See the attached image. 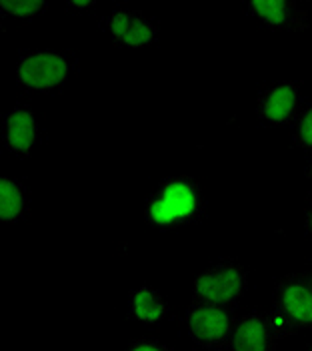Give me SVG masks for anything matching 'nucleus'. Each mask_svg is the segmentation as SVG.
I'll return each mask as SVG.
<instances>
[{"label": "nucleus", "instance_id": "obj_1", "mask_svg": "<svg viewBox=\"0 0 312 351\" xmlns=\"http://www.w3.org/2000/svg\"><path fill=\"white\" fill-rule=\"evenodd\" d=\"M205 207V195L194 179L168 177L146 199L144 219L158 229H177L198 223Z\"/></svg>", "mask_w": 312, "mask_h": 351}, {"label": "nucleus", "instance_id": "obj_2", "mask_svg": "<svg viewBox=\"0 0 312 351\" xmlns=\"http://www.w3.org/2000/svg\"><path fill=\"white\" fill-rule=\"evenodd\" d=\"M281 333L311 329L312 331V285L309 277L290 273L276 281L272 293V313Z\"/></svg>", "mask_w": 312, "mask_h": 351}, {"label": "nucleus", "instance_id": "obj_3", "mask_svg": "<svg viewBox=\"0 0 312 351\" xmlns=\"http://www.w3.org/2000/svg\"><path fill=\"white\" fill-rule=\"evenodd\" d=\"M248 289V271L233 259L216 261L203 271L192 283L194 301L231 307L244 298Z\"/></svg>", "mask_w": 312, "mask_h": 351}, {"label": "nucleus", "instance_id": "obj_4", "mask_svg": "<svg viewBox=\"0 0 312 351\" xmlns=\"http://www.w3.org/2000/svg\"><path fill=\"white\" fill-rule=\"evenodd\" d=\"M236 317L231 307L192 301L184 313V327L192 343L205 350L229 348L233 339Z\"/></svg>", "mask_w": 312, "mask_h": 351}, {"label": "nucleus", "instance_id": "obj_5", "mask_svg": "<svg viewBox=\"0 0 312 351\" xmlns=\"http://www.w3.org/2000/svg\"><path fill=\"white\" fill-rule=\"evenodd\" d=\"M75 58L60 51H30L16 62L14 77L26 90H54L75 73Z\"/></svg>", "mask_w": 312, "mask_h": 351}, {"label": "nucleus", "instance_id": "obj_6", "mask_svg": "<svg viewBox=\"0 0 312 351\" xmlns=\"http://www.w3.org/2000/svg\"><path fill=\"white\" fill-rule=\"evenodd\" d=\"M302 107V90L296 81L270 82L260 90L257 99V114L270 127L294 125Z\"/></svg>", "mask_w": 312, "mask_h": 351}, {"label": "nucleus", "instance_id": "obj_7", "mask_svg": "<svg viewBox=\"0 0 312 351\" xmlns=\"http://www.w3.org/2000/svg\"><path fill=\"white\" fill-rule=\"evenodd\" d=\"M106 32L120 45L142 49L158 43L160 38V27L155 19L142 10L118 6L112 8L103 21Z\"/></svg>", "mask_w": 312, "mask_h": 351}, {"label": "nucleus", "instance_id": "obj_8", "mask_svg": "<svg viewBox=\"0 0 312 351\" xmlns=\"http://www.w3.org/2000/svg\"><path fill=\"white\" fill-rule=\"evenodd\" d=\"M285 337L272 315L250 311L242 315L234 327L231 351H276L278 339Z\"/></svg>", "mask_w": 312, "mask_h": 351}, {"label": "nucleus", "instance_id": "obj_9", "mask_svg": "<svg viewBox=\"0 0 312 351\" xmlns=\"http://www.w3.org/2000/svg\"><path fill=\"white\" fill-rule=\"evenodd\" d=\"M38 121L36 114L28 105H14L6 112L4 123H2V141L4 147L16 155V157H26L32 153L34 145L38 143Z\"/></svg>", "mask_w": 312, "mask_h": 351}, {"label": "nucleus", "instance_id": "obj_10", "mask_svg": "<svg viewBox=\"0 0 312 351\" xmlns=\"http://www.w3.org/2000/svg\"><path fill=\"white\" fill-rule=\"evenodd\" d=\"M246 10L272 30L300 32V30H307L311 25L307 10L298 6L296 2H285V0L248 2Z\"/></svg>", "mask_w": 312, "mask_h": 351}, {"label": "nucleus", "instance_id": "obj_11", "mask_svg": "<svg viewBox=\"0 0 312 351\" xmlns=\"http://www.w3.org/2000/svg\"><path fill=\"white\" fill-rule=\"evenodd\" d=\"M129 317L138 324L155 327L170 317V303L153 285L134 287L129 293Z\"/></svg>", "mask_w": 312, "mask_h": 351}, {"label": "nucleus", "instance_id": "obj_12", "mask_svg": "<svg viewBox=\"0 0 312 351\" xmlns=\"http://www.w3.org/2000/svg\"><path fill=\"white\" fill-rule=\"evenodd\" d=\"M28 211V193L25 185L12 177L0 181V217L6 223H16Z\"/></svg>", "mask_w": 312, "mask_h": 351}, {"label": "nucleus", "instance_id": "obj_13", "mask_svg": "<svg viewBox=\"0 0 312 351\" xmlns=\"http://www.w3.org/2000/svg\"><path fill=\"white\" fill-rule=\"evenodd\" d=\"M292 145L312 153V101L302 107L292 125Z\"/></svg>", "mask_w": 312, "mask_h": 351}, {"label": "nucleus", "instance_id": "obj_14", "mask_svg": "<svg viewBox=\"0 0 312 351\" xmlns=\"http://www.w3.org/2000/svg\"><path fill=\"white\" fill-rule=\"evenodd\" d=\"M47 8L44 0H6L0 2V10L14 19H32Z\"/></svg>", "mask_w": 312, "mask_h": 351}, {"label": "nucleus", "instance_id": "obj_15", "mask_svg": "<svg viewBox=\"0 0 312 351\" xmlns=\"http://www.w3.org/2000/svg\"><path fill=\"white\" fill-rule=\"evenodd\" d=\"M125 351H172L166 343L158 341V339H151V337H140L129 343Z\"/></svg>", "mask_w": 312, "mask_h": 351}, {"label": "nucleus", "instance_id": "obj_16", "mask_svg": "<svg viewBox=\"0 0 312 351\" xmlns=\"http://www.w3.org/2000/svg\"><path fill=\"white\" fill-rule=\"evenodd\" d=\"M304 231L312 239V199L307 203V209H304Z\"/></svg>", "mask_w": 312, "mask_h": 351}, {"label": "nucleus", "instance_id": "obj_17", "mask_svg": "<svg viewBox=\"0 0 312 351\" xmlns=\"http://www.w3.org/2000/svg\"><path fill=\"white\" fill-rule=\"evenodd\" d=\"M68 6L70 8H90V6H94V2L92 0H88V2H68Z\"/></svg>", "mask_w": 312, "mask_h": 351}, {"label": "nucleus", "instance_id": "obj_18", "mask_svg": "<svg viewBox=\"0 0 312 351\" xmlns=\"http://www.w3.org/2000/svg\"><path fill=\"white\" fill-rule=\"evenodd\" d=\"M304 173H307V179L312 183V157L309 159V165H307V171Z\"/></svg>", "mask_w": 312, "mask_h": 351}, {"label": "nucleus", "instance_id": "obj_19", "mask_svg": "<svg viewBox=\"0 0 312 351\" xmlns=\"http://www.w3.org/2000/svg\"><path fill=\"white\" fill-rule=\"evenodd\" d=\"M307 277H309V281H311V285H312V269L309 271V275H307Z\"/></svg>", "mask_w": 312, "mask_h": 351}, {"label": "nucleus", "instance_id": "obj_20", "mask_svg": "<svg viewBox=\"0 0 312 351\" xmlns=\"http://www.w3.org/2000/svg\"><path fill=\"white\" fill-rule=\"evenodd\" d=\"M307 351H312V343H311V346H309V348H307Z\"/></svg>", "mask_w": 312, "mask_h": 351}]
</instances>
